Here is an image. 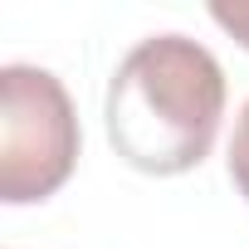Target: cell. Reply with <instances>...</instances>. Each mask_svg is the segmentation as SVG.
I'll return each instance as SVG.
<instances>
[{
	"mask_svg": "<svg viewBox=\"0 0 249 249\" xmlns=\"http://www.w3.org/2000/svg\"><path fill=\"white\" fill-rule=\"evenodd\" d=\"M220 117L225 69L186 35L142 39L107 83V142L147 176H181L200 166L220 137Z\"/></svg>",
	"mask_w": 249,
	"mask_h": 249,
	"instance_id": "cell-1",
	"label": "cell"
},
{
	"mask_svg": "<svg viewBox=\"0 0 249 249\" xmlns=\"http://www.w3.org/2000/svg\"><path fill=\"white\" fill-rule=\"evenodd\" d=\"M78 166V117L64 83L35 64L0 69V196L49 200Z\"/></svg>",
	"mask_w": 249,
	"mask_h": 249,
	"instance_id": "cell-2",
	"label": "cell"
},
{
	"mask_svg": "<svg viewBox=\"0 0 249 249\" xmlns=\"http://www.w3.org/2000/svg\"><path fill=\"white\" fill-rule=\"evenodd\" d=\"M230 181H234V191L249 200V103L239 107L234 137H230Z\"/></svg>",
	"mask_w": 249,
	"mask_h": 249,
	"instance_id": "cell-3",
	"label": "cell"
},
{
	"mask_svg": "<svg viewBox=\"0 0 249 249\" xmlns=\"http://www.w3.org/2000/svg\"><path fill=\"white\" fill-rule=\"evenodd\" d=\"M210 20H215L234 44L249 49V0H215V5H210Z\"/></svg>",
	"mask_w": 249,
	"mask_h": 249,
	"instance_id": "cell-4",
	"label": "cell"
}]
</instances>
